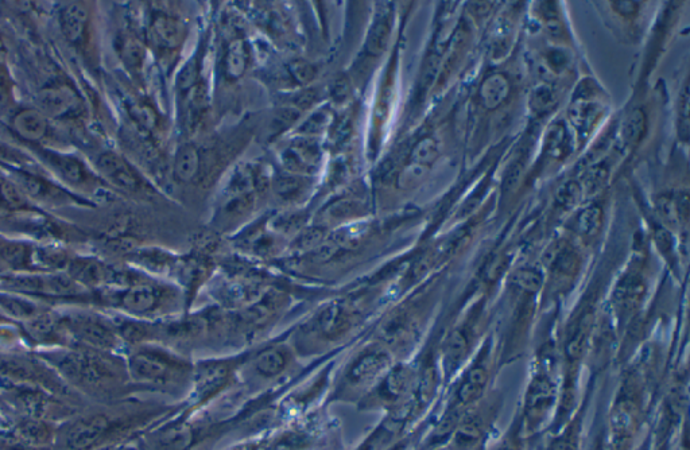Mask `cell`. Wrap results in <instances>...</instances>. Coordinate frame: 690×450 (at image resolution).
Segmentation results:
<instances>
[{"label":"cell","instance_id":"obj_1","mask_svg":"<svg viewBox=\"0 0 690 450\" xmlns=\"http://www.w3.org/2000/svg\"><path fill=\"white\" fill-rule=\"evenodd\" d=\"M80 397L103 405L122 395L131 382L126 360L112 352L72 344L38 353Z\"/></svg>","mask_w":690,"mask_h":450},{"label":"cell","instance_id":"obj_2","mask_svg":"<svg viewBox=\"0 0 690 450\" xmlns=\"http://www.w3.org/2000/svg\"><path fill=\"white\" fill-rule=\"evenodd\" d=\"M145 415L115 407H87L57 425L49 450H108L139 428Z\"/></svg>","mask_w":690,"mask_h":450},{"label":"cell","instance_id":"obj_3","mask_svg":"<svg viewBox=\"0 0 690 450\" xmlns=\"http://www.w3.org/2000/svg\"><path fill=\"white\" fill-rule=\"evenodd\" d=\"M131 382L155 387H176L191 382L192 368L186 360L153 344L131 348L126 359Z\"/></svg>","mask_w":690,"mask_h":450},{"label":"cell","instance_id":"obj_4","mask_svg":"<svg viewBox=\"0 0 690 450\" xmlns=\"http://www.w3.org/2000/svg\"><path fill=\"white\" fill-rule=\"evenodd\" d=\"M561 387L554 375L552 355H541L527 384L522 407V432H541L560 405Z\"/></svg>","mask_w":690,"mask_h":450},{"label":"cell","instance_id":"obj_5","mask_svg":"<svg viewBox=\"0 0 690 450\" xmlns=\"http://www.w3.org/2000/svg\"><path fill=\"white\" fill-rule=\"evenodd\" d=\"M177 300L176 292L170 287L138 278L122 289H108L103 296V301L112 308L145 321L146 318L172 312Z\"/></svg>","mask_w":690,"mask_h":450},{"label":"cell","instance_id":"obj_6","mask_svg":"<svg viewBox=\"0 0 690 450\" xmlns=\"http://www.w3.org/2000/svg\"><path fill=\"white\" fill-rule=\"evenodd\" d=\"M62 323L72 344L98 351L118 353L123 341L111 318L96 313L76 312L61 314Z\"/></svg>","mask_w":690,"mask_h":450},{"label":"cell","instance_id":"obj_7","mask_svg":"<svg viewBox=\"0 0 690 450\" xmlns=\"http://www.w3.org/2000/svg\"><path fill=\"white\" fill-rule=\"evenodd\" d=\"M36 154L69 188L75 189L77 192H88L89 195H98L99 193L100 197H114V190L107 188L102 178L96 176L83 159L71 154L58 153L56 150L45 149L42 146L36 147Z\"/></svg>","mask_w":690,"mask_h":450},{"label":"cell","instance_id":"obj_8","mask_svg":"<svg viewBox=\"0 0 690 450\" xmlns=\"http://www.w3.org/2000/svg\"><path fill=\"white\" fill-rule=\"evenodd\" d=\"M496 398L482 399L475 406L469 407L461 415L459 422L447 440V450H476L482 446L488 430L498 417Z\"/></svg>","mask_w":690,"mask_h":450},{"label":"cell","instance_id":"obj_9","mask_svg":"<svg viewBox=\"0 0 690 450\" xmlns=\"http://www.w3.org/2000/svg\"><path fill=\"white\" fill-rule=\"evenodd\" d=\"M11 181L19 186L31 203L44 204L48 207H64V205H79V207H93L91 201L76 195L72 190L48 180L34 170L9 169Z\"/></svg>","mask_w":690,"mask_h":450},{"label":"cell","instance_id":"obj_10","mask_svg":"<svg viewBox=\"0 0 690 450\" xmlns=\"http://www.w3.org/2000/svg\"><path fill=\"white\" fill-rule=\"evenodd\" d=\"M98 176L108 188L135 197H150L155 190L150 182L122 155L115 151H104L96 161Z\"/></svg>","mask_w":690,"mask_h":450},{"label":"cell","instance_id":"obj_11","mask_svg":"<svg viewBox=\"0 0 690 450\" xmlns=\"http://www.w3.org/2000/svg\"><path fill=\"white\" fill-rule=\"evenodd\" d=\"M491 363V344L488 341V344H484L480 349L474 363L461 376L455 390V399L448 410L463 414L469 407L475 406L486 398L491 380Z\"/></svg>","mask_w":690,"mask_h":450},{"label":"cell","instance_id":"obj_12","mask_svg":"<svg viewBox=\"0 0 690 450\" xmlns=\"http://www.w3.org/2000/svg\"><path fill=\"white\" fill-rule=\"evenodd\" d=\"M391 353L383 344L363 349L347 368L344 382L348 389L360 390L374 386L390 371Z\"/></svg>","mask_w":690,"mask_h":450},{"label":"cell","instance_id":"obj_13","mask_svg":"<svg viewBox=\"0 0 690 450\" xmlns=\"http://www.w3.org/2000/svg\"><path fill=\"white\" fill-rule=\"evenodd\" d=\"M7 285L18 292L44 297H79L83 294V287L73 282L67 273H52L46 275H21V277L7 278Z\"/></svg>","mask_w":690,"mask_h":450},{"label":"cell","instance_id":"obj_14","mask_svg":"<svg viewBox=\"0 0 690 450\" xmlns=\"http://www.w3.org/2000/svg\"><path fill=\"white\" fill-rule=\"evenodd\" d=\"M81 98L76 88L67 81H53L38 93V110L46 118H72L81 111Z\"/></svg>","mask_w":690,"mask_h":450},{"label":"cell","instance_id":"obj_15","mask_svg":"<svg viewBox=\"0 0 690 450\" xmlns=\"http://www.w3.org/2000/svg\"><path fill=\"white\" fill-rule=\"evenodd\" d=\"M23 333L31 343L64 348L71 345L61 314L38 312L23 324Z\"/></svg>","mask_w":690,"mask_h":450},{"label":"cell","instance_id":"obj_16","mask_svg":"<svg viewBox=\"0 0 690 450\" xmlns=\"http://www.w3.org/2000/svg\"><path fill=\"white\" fill-rule=\"evenodd\" d=\"M186 29L184 22L176 15L158 11L151 17L149 40L161 53H174L184 44Z\"/></svg>","mask_w":690,"mask_h":450},{"label":"cell","instance_id":"obj_17","mask_svg":"<svg viewBox=\"0 0 690 450\" xmlns=\"http://www.w3.org/2000/svg\"><path fill=\"white\" fill-rule=\"evenodd\" d=\"M321 157L323 155L319 143L312 138L302 137L282 151L281 162L286 173L308 177V174L319 168Z\"/></svg>","mask_w":690,"mask_h":450},{"label":"cell","instance_id":"obj_18","mask_svg":"<svg viewBox=\"0 0 690 450\" xmlns=\"http://www.w3.org/2000/svg\"><path fill=\"white\" fill-rule=\"evenodd\" d=\"M234 374V367L224 360H212L199 364L192 372L197 399L212 398L227 386Z\"/></svg>","mask_w":690,"mask_h":450},{"label":"cell","instance_id":"obj_19","mask_svg":"<svg viewBox=\"0 0 690 450\" xmlns=\"http://www.w3.org/2000/svg\"><path fill=\"white\" fill-rule=\"evenodd\" d=\"M10 126L18 138L36 146H41L42 143L48 141L52 134L49 118H46L38 108L33 107L21 108L14 112Z\"/></svg>","mask_w":690,"mask_h":450},{"label":"cell","instance_id":"obj_20","mask_svg":"<svg viewBox=\"0 0 690 450\" xmlns=\"http://www.w3.org/2000/svg\"><path fill=\"white\" fill-rule=\"evenodd\" d=\"M58 22H60L62 34L69 44L75 48H81L85 45L89 22H91V14H89L88 6L85 3H65L58 13Z\"/></svg>","mask_w":690,"mask_h":450},{"label":"cell","instance_id":"obj_21","mask_svg":"<svg viewBox=\"0 0 690 450\" xmlns=\"http://www.w3.org/2000/svg\"><path fill=\"white\" fill-rule=\"evenodd\" d=\"M355 323V313L344 305H332L317 316L313 333L324 340H335L345 335Z\"/></svg>","mask_w":690,"mask_h":450},{"label":"cell","instance_id":"obj_22","mask_svg":"<svg viewBox=\"0 0 690 450\" xmlns=\"http://www.w3.org/2000/svg\"><path fill=\"white\" fill-rule=\"evenodd\" d=\"M204 155L200 147L185 143L177 150L173 159V177L178 184H192L199 180L203 172Z\"/></svg>","mask_w":690,"mask_h":450},{"label":"cell","instance_id":"obj_23","mask_svg":"<svg viewBox=\"0 0 690 450\" xmlns=\"http://www.w3.org/2000/svg\"><path fill=\"white\" fill-rule=\"evenodd\" d=\"M643 294H645V283H643L641 275L635 273L626 275L615 290L614 304L616 310L622 316H630L641 304Z\"/></svg>","mask_w":690,"mask_h":450},{"label":"cell","instance_id":"obj_24","mask_svg":"<svg viewBox=\"0 0 690 450\" xmlns=\"http://www.w3.org/2000/svg\"><path fill=\"white\" fill-rule=\"evenodd\" d=\"M292 363V353L284 345L266 348L254 359V370L263 378H277L284 374Z\"/></svg>","mask_w":690,"mask_h":450},{"label":"cell","instance_id":"obj_25","mask_svg":"<svg viewBox=\"0 0 690 450\" xmlns=\"http://www.w3.org/2000/svg\"><path fill=\"white\" fill-rule=\"evenodd\" d=\"M251 62V50L244 38H234L223 54L224 76L230 81L239 80L247 72Z\"/></svg>","mask_w":690,"mask_h":450},{"label":"cell","instance_id":"obj_26","mask_svg":"<svg viewBox=\"0 0 690 450\" xmlns=\"http://www.w3.org/2000/svg\"><path fill=\"white\" fill-rule=\"evenodd\" d=\"M510 81L502 73H494L483 81L479 89V98L487 110H495L506 102L510 95Z\"/></svg>","mask_w":690,"mask_h":450},{"label":"cell","instance_id":"obj_27","mask_svg":"<svg viewBox=\"0 0 690 450\" xmlns=\"http://www.w3.org/2000/svg\"><path fill=\"white\" fill-rule=\"evenodd\" d=\"M273 189L284 203H297L308 193L310 186L308 177L286 173L274 178Z\"/></svg>","mask_w":690,"mask_h":450},{"label":"cell","instance_id":"obj_28","mask_svg":"<svg viewBox=\"0 0 690 450\" xmlns=\"http://www.w3.org/2000/svg\"><path fill=\"white\" fill-rule=\"evenodd\" d=\"M118 53L129 71L139 73L145 62V46L134 34H123L118 40Z\"/></svg>","mask_w":690,"mask_h":450},{"label":"cell","instance_id":"obj_29","mask_svg":"<svg viewBox=\"0 0 690 450\" xmlns=\"http://www.w3.org/2000/svg\"><path fill=\"white\" fill-rule=\"evenodd\" d=\"M438 157V147L433 138H424L413 147L410 154V168L424 170L430 168Z\"/></svg>","mask_w":690,"mask_h":450},{"label":"cell","instance_id":"obj_30","mask_svg":"<svg viewBox=\"0 0 690 450\" xmlns=\"http://www.w3.org/2000/svg\"><path fill=\"white\" fill-rule=\"evenodd\" d=\"M390 17L385 14L376 19L374 26L368 34L366 49L372 56H378L386 49L387 42L390 37Z\"/></svg>","mask_w":690,"mask_h":450},{"label":"cell","instance_id":"obj_31","mask_svg":"<svg viewBox=\"0 0 690 450\" xmlns=\"http://www.w3.org/2000/svg\"><path fill=\"white\" fill-rule=\"evenodd\" d=\"M602 209L599 207H589L577 216L576 231L584 239L595 238L602 228Z\"/></svg>","mask_w":690,"mask_h":450},{"label":"cell","instance_id":"obj_32","mask_svg":"<svg viewBox=\"0 0 690 450\" xmlns=\"http://www.w3.org/2000/svg\"><path fill=\"white\" fill-rule=\"evenodd\" d=\"M0 165L6 169H27L31 165V159L9 143L0 141Z\"/></svg>","mask_w":690,"mask_h":450},{"label":"cell","instance_id":"obj_33","mask_svg":"<svg viewBox=\"0 0 690 450\" xmlns=\"http://www.w3.org/2000/svg\"><path fill=\"white\" fill-rule=\"evenodd\" d=\"M646 130V116L641 110L631 112L624 124V137L629 143L638 142Z\"/></svg>","mask_w":690,"mask_h":450},{"label":"cell","instance_id":"obj_34","mask_svg":"<svg viewBox=\"0 0 690 450\" xmlns=\"http://www.w3.org/2000/svg\"><path fill=\"white\" fill-rule=\"evenodd\" d=\"M552 131H550L549 142V154L554 158H562L568 153V137L565 133L564 127L554 126Z\"/></svg>","mask_w":690,"mask_h":450},{"label":"cell","instance_id":"obj_35","mask_svg":"<svg viewBox=\"0 0 690 450\" xmlns=\"http://www.w3.org/2000/svg\"><path fill=\"white\" fill-rule=\"evenodd\" d=\"M15 84L7 65L0 67V108H7L14 100Z\"/></svg>","mask_w":690,"mask_h":450},{"label":"cell","instance_id":"obj_36","mask_svg":"<svg viewBox=\"0 0 690 450\" xmlns=\"http://www.w3.org/2000/svg\"><path fill=\"white\" fill-rule=\"evenodd\" d=\"M541 275L534 270H521L518 271L517 277H515V283L521 290H525L527 293H536L541 287Z\"/></svg>","mask_w":690,"mask_h":450},{"label":"cell","instance_id":"obj_37","mask_svg":"<svg viewBox=\"0 0 690 450\" xmlns=\"http://www.w3.org/2000/svg\"><path fill=\"white\" fill-rule=\"evenodd\" d=\"M580 189L575 182L565 185L564 188L560 190V195H558V203L561 207L572 208L576 204L577 199H579Z\"/></svg>","mask_w":690,"mask_h":450},{"label":"cell","instance_id":"obj_38","mask_svg":"<svg viewBox=\"0 0 690 450\" xmlns=\"http://www.w3.org/2000/svg\"><path fill=\"white\" fill-rule=\"evenodd\" d=\"M595 115V110L589 104H581L579 107L573 108L571 119L577 127H587L588 120L592 122V116Z\"/></svg>","mask_w":690,"mask_h":450},{"label":"cell","instance_id":"obj_39","mask_svg":"<svg viewBox=\"0 0 690 450\" xmlns=\"http://www.w3.org/2000/svg\"><path fill=\"white\" fill-rule=\"evenodd\" d=\"M553 104V93L548 88H540V91L534 95V106L542 108H549Z\"/></svg>","mask_w":690,"mask_h":450},{"label":"cell","instance_id":"obj_40","mask_svg":"<svg viewBox=\"0 0 690 450\" xmlns=\"http://www.w3.org/2000/svg\"><path fill=\"white\" fill-rule=\"evenodd\" d=\"M612 6L616 7V11L622 15H631L637 11L638 3L635 2H615Z\"/></svg>","mask_w":690,"mask_h":450},{"label":"cell","instance_id":"obj_41","mask_svg":"<svg viewBox=\"0 0 690 450\" xmlns=\"http://www.w3.org/2000/svg\"><path fill=\"white\" fill-rule=\"evenodd\" d=\"M7 57H9V49H7L6 42L0 37V67L7 65Z\"/></svg>","mask_w":690,"mask_h":450},{"label":"cell","instance_id":"obj_42","mask_svg":"<svg viewBox=\"0 0 690 450\" xmlns=\"http://www.w3.org/2000/svg\"><path fill=\"white\" fill-rule=\"evenodd\" d=\"M11 418L7 415L6 411L0 407V432L9 428Z\"/></svg>","mask_w":690,"mask_h":450},{"label":"cell","instance_id":"obj_43","mask_svg":"<svg viewBox=\"0 0 690 450\" xmlns=\"http://www.w3.org/2000/svg\"><path fill=\"white\" fill-rule=\"evenodd\" d=\"M436 450H447V449H436Z\"/></svg>","mask_w":690,"mask_h":450}]
</instances>
